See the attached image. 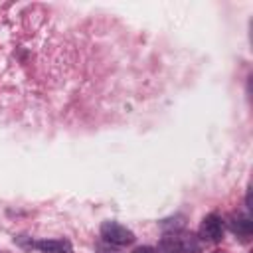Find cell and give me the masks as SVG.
Returning <instances> with one entry per match:
<instances>
[{
  "mask_svg": "<svg viewBox=\"0 0 253 253\" xmlns=\"http://www.w3.org/2000/svg\"><path fill=\"white\" fill-rule=\"evenodd\" d=\"M229 225H231V231L237 233V235L247 237V235L251 233V221H249V217H245V215H233L231 221H229Z\"/></svg>",
  "mask_w": 253,
  "mask_h": 253,
  "instance_id": "obj_5",
  "label": "cell"
},
{
  "mask_svg": "<svg viewBox=\"0 0 253 253\" xmlns=\"http://www.w3.org/2000/svg\"><path fill=\"white\" fill-rule=\"evenodd\" d=\"M160 253H200L202 243L192 233H168L158 243Z\"/></svg>",
  "mask_w": 253,
  "mask_h": 253,
  "instance_id": "obj_1",
  "label": "cell"
},
{
  "mask_svg": "<svg viewBox=\"0 0 253 253\" xmlns=\"http://www.w3.org/2000/svg\"><path fill=\"white\" fill-rule=\"evenodd\" d=\"M34 247L42 253H73V247L67 239H40Z\"/></svg>",
  "mask_w": 253,
  "mask_h": 253,
  "instance_id": "obj_4",
  "label": "cell"
},
{
  "mask_svg": "<svg viewBox=\"0 0 253 253\" xmlns=\"http://www.w3.org/2000/svg\"><path fill=\"white\" fill-rule=\"evenodd\" d=\"M132 253H156L152 247H148V245H140V247H136Z\"/></svg>",
  "mask_w": 253,
  "mask_h": 253,
  "instance_id": "obj_7",
  "label": "cell"
},
{
  "mask_svg": "<svg viewBox=\"0 0 253 253\" xmlns=\"http://www.w3.org/2000/svg\"><path fill=\"white\" fill-rule=\"evenodd\" d=\"M101 237L109 245H119V247L134 243V233L126 225L117 223V221H103L101 223Z\"/></svg>",
  "mask_w": 253,
  "mask_h": 253,
  "instance_id": "obj_2",
  "label": "cell"
},
{
  "mask_svg": "<svg viewBox=\"0 0 253 253\" xmlns=\"http://www.w3.org/2000/svg\"><path fill=\"white\" fill-rule=\"evenodd\" d=\"M213 253H223V251H213Z\"/></svg>",
  "mask_w": 253,
  "mask_h": 253,
  "instance_id": "obj_8",
  "label": "cell"
},
{
  "mask_svg": "<svg viewBox=\"0 0 253 253\" xmlns=\"http://www.w3.org/2000/svg\"><path fill=\"white\" fill-rule=\"evenodd\" d=\"M200 235H202V239H206L210 243H219L223 239V221H221V217L217 213H208L202 219Z\"/></svg>",
  "mask_w": 253,
  "mask_h": 253,
  "instance_id": "obj_3",
  "label": "cell"
},
{
  "mask_svg": "<svg viewBox=\"0 0 253 253\" xmlns=\"http://www.w3.org/2000/svg\"><path fill=\"white\" fill-rule=\"evenodd\" d=\"M97 253H121V251L115 249V247H111V245H99L97 247Z\"/></svg>",
  "mask_w": 253,
  "mask_h": 253,
  "instance_id": "obj_6",
  "label": "cell"
}]
</instances>
